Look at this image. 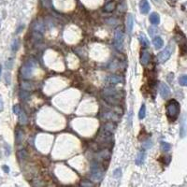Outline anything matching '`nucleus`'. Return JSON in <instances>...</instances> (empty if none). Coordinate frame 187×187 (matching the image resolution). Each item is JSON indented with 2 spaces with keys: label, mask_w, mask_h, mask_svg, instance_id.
I'll return each mask as SVG.
<instances>
[{
  "label": "nucleus",
  "mask_w": 187,
  "mask_h": 187,
  "mask_svg": "<svg viewBox=\"0 0 187 187\" xmlns=\"http://www.w3.org/2000/svg\"><path fill=\"white\" fill-rule=\"evenodd\" d=\"M19 48V40H14L12 44V52H16Z\"/></svg>",
  "instance_id": "4be33fe9"
},
{
  "label": "nucleus",
  "mask_w": 187,
  "mask_h": 187,
  "mask_svg": "<svg viewBox=\"0 0 187 187\" xmlns=\"http://www.w3.org/2000/svg\"><path fill=\"white\" fill-rule=\"evenodd\" d=\"M171 54H172V47L170 45H168L166 49H164L161 53L158 54V56H157L158 62L161 64L166 62L170 58Z\"/></svg>",
  "instance_id": "39448f33"
},
{
  "label": "nucleus",
  "mask_w": 187,
  "mask_h": 187,
  "mask_svg": "<svg viewBox=\"0 0 187 187\" xmlns=\"http://www.w3.org/2000/svg\"><path fill=\"white\" fill-rule=\"evenodd\" d=\"M187 125H186V116L183 117V119L181 120V123H180V138H184L186 136V133H187Z\"/></svg>",
  "instance_id": "9b49d317"
},
{
  "label": "nucleus",
  "mask_w": 187,
  "mask_h": 187,
  "mask_svg": "<svg viewBox=\"0 0 187 187\" xmlns=\"http://www.w3.org/2000/svg\"><path fill=\"white\" fill-rule=\"evenodd\" d=\"M114 47L117 51L121 52L124 47V32L121 27L117 28L114 32Z\"/></svg>",
  "instance_id": "7ed1b4c3"
},
{
  "label": "nucleus",
  "mask_w": 187,
  "mask_h": 187,
  "mask_svg": "<svg viewBox=\"0 0 187 187\" xmlns=\"http://www.w3.org/2000/svg\"><path fill=\"white\" fill-rule=\"evenodd\" d=\"M144 158H145V152H139L137 155V158H136V164L138 166H140L144 162Z\"/></svg>",
  "instance_id": "dca6fc26"
},
{
  "label": "nucleus",
  "mask_w": 187,
  "mask_h": 187,
  "mask_svg": "<svg viewBox=\"0 0 187 187\" xmlns=\"http://www.w3.org/2000/svg\"><path fill=\"white\" fill-rule=\"evenodd\" d=\"M151 60V54L148 51H142L140 55V63L142 66H147L150 63Z\"/></svg>",
  "instance_id": "9d476101"
},
{
  "label": "nucleus",
  "mask_w": 187,
  "mask_h": 187,
  "mask_svg": "<svg viewBox=\"0 0 187 187\" xmlns=\"http://www.w3.org/2000/svg\"><path fill=\"white\" fill-rule=\"evenodd\" d=\"M152 145V142L151 140H147V141H145V142L143 143L144 149H149V148H151Z\"/></svg>",
  "instance_id": "5701e85b"
},
{
  "label": "nucleus",
  "mask_w": 187,
  "mask_h": 187,
  "mask_svg": "<svg viewBox=\"0 0 187 187\" xmlns=\"http://www.w3.org/2000/svg\"><path fill=\"white\" fill-rule=\"evenodd\" d=\"M35 66H36V62L34 60L28 61L23 67V68H22V75H23V77L26 78V79H29L32 76V73H33Z\"/></svg>",
  "instance_id": "20e7f679"
},
{
  "label": "nucleus",
  "mask_w": 187,
  "mask_h": 187,
  "mask_svg": "<svg viewBox=\"0 0 187 187\" xmlns=\"http://www.w3.org/2000/svg\"><path fill=\"white\" fill-rule=\"evenodd\" d=\"M170 148H171V146H170L169 143L165 142V141H162V142H161V149H162L163 152H168V151L170 150Z\"/></svg>",
  "instance_id": "aec40b11"
},
{
  "label": "nucleus",
  "mask_w": 187,
  "mask_h": 187,
  "mask_svg": "<svg viewBox=\"0 0 187 187\" xmlns=\"http://www.w3.org/2000/svg\"><path fill=\"white\" fill-rule=\"evenodd\" d=\"M1 74H2V66L0 64V78H1Z\"/></svg>",
  "instance_id": "cd10ccee"
},
{
  "label": "nucleus",
  "mask_w": 187,
  "mask_h": 187,
  "mask_svg": "<svg viewBox=\"0 0 187 187\" xmlns=\"http://www.w3.org/2000/svg\"><path fill=\"white\" fill-rule=\"evenodd\" d=\"M153 1H155V2H158V1H159V0H153Z\"/></svg>",
  "instance_id": "c85d7f7f"
},
{
  "label": "nucleus",
  "mask_w": 187,
  "mask_h": 187,
  "mask_svg": "<svg viewBox=\"0 0 187 187\" xmlns=\"http://www.w3.org/2000/svg\"><path fill=\"white\" fill-rule=\"evenodd\" d=\"M133 26H134V18L132 14H129L127 16V30L129 34H132Z\"/></svg>",
  "instance_id": "ddd939ff"
},
{
  "label": "nucleus",
  "mask_w": 187,
  "mask_h": 187,
  "mask_svg": "<svg viewBox=\"0 0 187 187\" xmlns=\"http://www.w3.org/2000/svg\"><path fill=\"white\" fill-rule=\"evenodd\" d=\"M3 110H4V102H3L2 96H0V112L3 111Z\"/></svg>",
  "instance_id": "393cba45"
},
{
  "label": "nucleus",
  "mask_w": 187,
  "mask_h": 187,
  "mask_svg": "<svg viewBox=\"0 0 187 187\" xmlns=\"http://www.w3.org/2000/svg\"><path fill=\"white\" fill-rule=\"evenodd\" d=\"M113 175H114V177H116V178H119V177L122 175V170H121L120 168H117V169H115V170H114V172H113Z\"/></svg>",
  "instance_id": "b1692460"
},
{
  "label": "nucleus",
  "mask_w": 187,
  "mask_h": 187,
  "mask_svg": "<svg viewBox=\"0 0 187 187\" xmlns=\"http://www.w3.org/2000/svg\"><path fill=\"white\" fill-rule=\"evenodd\" d=\"M103 96L105 99L111 104H117L119 102V95L118 92L113 88H107L103 92Z\"/></svg>",
  "instance_id": "f03ea898"
},
{
  "label": "nucleus",
  "mask_w": 187,
  "mask_h": 187,
  "mask_svg": "<svg viewBox=\"0 0 187 187\" xmlns=\"http://www.w3.org/2000/svg\"><path fill=\"white\" fill-rule=\"evenodd\" d=\"M114 9H115V3H114L113 1H110V2H109V3L106 5V7H105V12H111L114 11Z\"/></svg>",
  "instance_id": "a211bd4d"
},
{
  "label": "nucleus",
  "mask_w": 187,
  "mask_h": 187,
  "mask_svg": "<svg viewBox=\"0 0 187 187\" xmlns=\"http://www.w3.org/2000/svg\"><path fill=\"white\" fill-rule=\"evenodd\" d=\"M81 185L82 186H92L93 184L92 183H87V182H82V183H81Z\"/></svg>",
  "instance_id": "bb28decb"
},
{
  "label": "nucleus",
  "mask_w": 187,
  "mask_h": 187,
  "mask_svg": "<svg viewBox=\"0 0 187 187\" xmlns=\"http://www.w3.org/2000/svg\"><path fill=\"white\" fill-rule=\"evenodd\" d=\"M159 93H160V96L166 99V98H168L170 96V89L165 82H160L159 83Z\"/></svg>",
  "instance_id": "6e6552de"
},
{
  "label": "nucleus",
  "mask_w": 187,
  "mask_h": 187,
  "mask_svg": "<svg viewBox=\"0 0 187 187\" xmlns=\"http://www.w3.org/2000/svg\"><path fill=\"white\" fill-rule=\"evenodd\" d=\"M179 82L182 86H187V75H181L179 78Z\"/></svg>",
  "instance_id": "412c9836"
},
{
  "label": "nucleus",
  "mask_w": 187,
  "mask_h": 187,
  "mask_svg": "<svg viewBox=\"0 0 187 187\" xmlns=\"http://www.w3.org/2000/svg\"><path fill=\"white\" fill-rule=\"evenodd\" d=\"M166 110V116L168 120L171 122H174L177 120L180 114V103L175 99H171L167 102Z\"/></svg>",
  "instance_id": "f257e3e1"
},
{
  "label": "nucleus",
  "mask_w": 187,
  "mask_h": 187,
  "mask_svg": "<svg viewBox=\"0 0 187 187\" xmlns=\"http://www.w3.org/2000/svg\"><path fill=\"white\" fill-rule=\"evenodd\" d=\"M145 116H146V106H145V104H142L141 108L139 110V112H138V118L140 120H142L145 118Z\"/></svg>",
  "instance_id": "f3484780"
},
{
  "label": "nucleus",
  "mask_w": 187,
  "mask_h": 187,
  "mask_svg": "<svg viewBox=\"0 0 187 187\" xmlns=\"http://www.w3.org/2000/svg\"><path fill=\"white\" fill-rule=\"evenodd\" d=\"M103 177V170L98 164H94L92 166V179L95 181H99Z\"/></svg>",
  "instance_id": "0eeeda50"
},
{
  "label": "nucleus",
  "mask_w": 187,
  "mask_h": 187,
  "mask_svg": "<svg viewBox=\"0 0 187 187\" xmlns=\"http://www.w3.org/2000/svg\"><path fill=\"white\" fill-rule=\"evenodd\" d=\"M13 112H14V114H16L19 117V121H20V123L22 124H27V121H28L27 116H26V114L25 113V111L21 109V107L19 105H14V107H13Z\"/></svg>",
  "instance_id": "423d86ee"
},
{
  "label": "nucleus",
  "mask_w": 187,
  "mask_h": 187,
  "mask_svg": "<svg viewBox=\"0 0 187 187\" xmlns=\"http://www.w3.org/2000/svg\"><path fill=\"white\" fill-rule=\"evenodd\" d=\"M106 82L110 84H117L122 82V79L118 76H110L106 79Z\"/></svg>",
  "instance_id": "f8f14e48"
},
{
  "label": "nucleus",
  "mask_w": 187,
  "mask_h": 187,
  "mask_svg": "<svg viewBox=\"0 0 187 187\" xmlns=\"http://www.w3.org/2000/svg\"><path fill=\"white\" fill-rule=\"evenodd\" d=\"M150 22L152 24V25H158L160 23V17L159 15L156 13V12H152L151 15H150Z\"/></svg>",
  "instance_id": "2eb2a0df"
},
{
  "label": "nucleus",
  "mask_w": 187,
  "mask_h": 187,
  "mask_svg": "<svg viewBox=\"0 0 187 187\" xmlns=\"http://www.w3.org/2000/svg\"><path fill=\"white\" fill-rule=\"evenodd\" d=\"M152 43H153L155 49H157V50L161 49L164 46V41H163V40L160 37H155L153 39V40H152Z\"/></svg>",
  "instance_id": "4468645a"
},
{
  "label": "nucleus",
  "mask_w": 187,
  "mask_h": 187,
  "mask_svg": "<svg viewBox=\"0 0 187 187\" xmlns=\"http://www.w3.org/2000/svg\"><path fill=\"white\" fill-rule=\"evenodd\" d=\"M139 40H140V42H141V45L143 46V47H148L149 46V40H148V39L144 36V35H140L139 36Z\"/></svg>",
  "instance_id": "6ab92c4d"
},
{
  "label": "nucleus",
  "mask_w": 187,
  "mask_h": 187,
  "mask_svg": "<svg viewBox=\"0 0 187 187\" xmlns=\"http://www.w3.org/2000/svg\"><path fill=\"white\" fill-rule=\"evenodd\" d=\"M150 4L147 0H140L139 2V11L142 14H147L150 12Z\"/></svg>",
  "instance_id": "1a4fd4ad"
},
{
  "label": "nucleus",
  "mask_w": 187,
  "mask_h": 187,
  "mask_svg": "<svg viewBox=\"0 0 187 187\" xmlns=\"http://www.w3.org/2000/svg\"><path fill=\"white\" fill-rule=\"evenodd\" d=\"M2 169L5 171V173H9V172H10V167H9L8 166H6V165L2 166Z\"/></svg>",
  "instance_id": "a878e982"
}]
</instances>
